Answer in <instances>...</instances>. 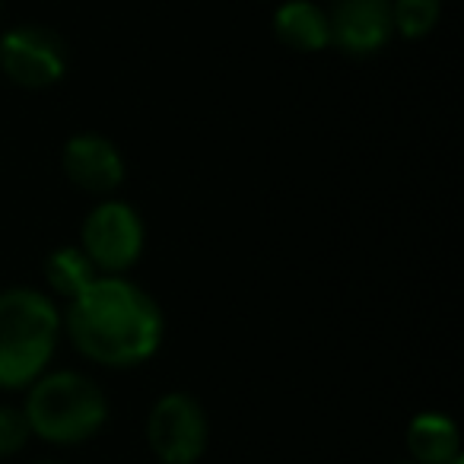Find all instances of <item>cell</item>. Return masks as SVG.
I'll list each match as a JSON object with an SVG mask.
<instances>
[{"mask_svg": "<svg viewBox=\"0 0 464 464\" xmlns=\"http://www.w3.org/2000/svg\"><path fill=\"white\" fill-rule=\"evenodd\" d=\"M61 169H64L67 181L77 185L80 191L102 194V198L118 191L124 175H128L118 143L109 140L105 134H96V130H80L64 143Z\"/></svg>", "mask_w": 464, "mask_h": 464, "instance_id": "8", "label": "cell"}, {"mask_svg": "<svg viewBox=\"0 0 464 464\" xmlns=\"http://www.w3.org/2000/svg\"><path fill=\"white\" fill-rule=\"evenodd\" d=\"M71 67L67 42L39 23H20L0 35V71L23 90H48L61 83Z\"/></svg>", "mask_w": 464, "mask_h": 464, "instance_id": "6", "label": "cell"}, {"mask_svg": "<svg viewBox=\"0 0 464 464\" xmlns=\"http://www.w3.org/2000/svg\"><path fill=\"white\" fill-rule=\"evenodd\" d=\"M33 439L23 407H0V458H14Z\"/></svg>", "mask_w": 464, "mask_h": 464, "instance_id": "13", "label": "cell"}, {"mask_svg": "<svg viewBox=\"0 0 464 464\" xmlns=\"http://www.w3.org/2000/svg\"><path fill=\"white\" fill-rule=\"evenodd\" d=\"M96 277L99 271L92 267V261L86 258L80 246H61L45 258V284L52 290V296L64 299V303H71L83 290H90Z\"/></svg>", "mask_w": 464, "mask_h": 464, "instance_id": "11", "label": "cell"}, {"mask_svg": "<svg viewBox=\"0 0 464 464\" xmlns=\"http://www.w3.org/2000/svg\"><path fill=\"white\" fill-rule=\"evenodd\" d=\"M61 312L33 286L0 290V392H23L48 372L61 341Z\"/></svg>", "mask_w": 464, "mask_h": 464, "instance_id": "2", "label": "cell"}, {"mask_svg": "<svg viewBox=\"0 0 464 464\" xmlns=\"http://www.w3.org/2000/svg\"><path fill=\"white\" fill-rule=\"evenodd\" d=\"M274 35L280 45L299 54H318L331 48L328 14L312 0H284L274 14Z\"/></svg>", "mask_w": 464, "mask_h": 464, "instance_id": "9", "label": "cell"}, {"mask_svg": "<svg viewBox=\"0 0 464 464\" xmlns=\"http://www.w3.org/2000/svg\"><path fill=\"white\" fill-rule=\"evenodd\" d=\"M328 14L331 45L350 58H372L394 39L392 0H334Z\"/></svg>", "mask_w": 464, "mask_h": 464, "instance_id": "7", "label": "cell"}, {"mask_svg": "<svg viewBox=\"0 0 464 464\" xmlns=\"http://www.w3.org/2000/svg\"><path fill=\"white\" fill-rule=\"evenodd\" d=\"M449 464H464V455H458L455 461H449Z\"/></svg>", "mask_w": 464, "mask_h": 464, "instance_id": "14", "label": "cell"}, {"mask_svg": "<svg viewBox=\"0 0 464 464\" xmlns=\"http://www.w3.org/2000/svg\"><path fill=\"white\" fill-rule=\"evenodd\" d=\"M407 455L413 464H449L461 455V432L442 411H423L407 423Z\"/></svg>", "mask_w": 464, "mask_h": 464, "instance_id": "10", "label": "cell"}, {"mask_svg": "<svg viewBox=\"0 0 464 464\" xmlns=\"http://www.w3.org/2000/svg\"><path fill=\"white\" fill-rule=\"evenodd\" d=\"M0 7H4V0H0Z\"/></svg>", "mask_w": 464, "mask_h": 464, "instance_id": "17", "label": "cell"}, {"mask_svg": "<svg viewBox=\"0 0 464 464\" xmlns=\"http://www.w3.org/2000/svg\"><path fill=\"white\" fill-rule=\"evenodd\" d=\"M29 432L58 449L96 439L109 423V398L102 385L77 369H52L26 388Z\"/></svg>", "mask_w": 464, "mask_h": 464, "instance_id": "3", "label": "cell"}, {"mask_svg": "<svg viewBox=\"0 0 464 464\" xmlns=\"http://www.w3.org/2000/svg\"><path fill=\"white\" fill-rule=\"evenodd\" d=\"M80 356L105 369L150 362L166 337V315L143 286L128 277H96L90 290L67 303L61 315Z\"/></svg>", "mask_w": 464, "mask_h": 464, "instance_id": "1", "label": "cell"}, {"mask_svg": "<svg viewBox=\"0 0 464 464\" xmlns=\"http://www.w3.org/2000/svg\"><path fill=\"white\" fill-rule=\"evenodd\" d=\"M394 35L423 39L442 20V0H392Z\"/></svg>", "mask_w": 464, "mask_h": 464, "instance_id": "12", "label": "cell"}, {"mask_svg": "<svg viewBox=\"0 0 464 464\" xmlns=\"http://www.w3.org/2000/svg\"><path fill=\"white\" fill-rule=\"evenodd\" d=\"M394 464H413V461H411V458H407V461H394Z\"/></svg>", "mask_w": 464, "mask_h": 464, "instance_id": "16", "label": "cell"}, {"mask_svg": "<svg viewBox=\"0 0 464 464\" xmlns=\"http://www.w3.org/2000/svg\"><path fill=\"white\" fill-rule=\"evenodd\" d=\"M147 246L140 213L124 200H99L80 226V248L99 277H124Z\"/></svg>", "mask_w": 464, "mask_h": 464, "instance_id": "4", "label": "cell"}, {"mask_svg": "<svg viewBox=\"0 0 464 464\" xmlns=\"http://www.w3.org/2000/svg\"><path fill=\"white\" fill-rule=\"evenodd\" d=\"M35 464H61V461H35Z\"/></svg>", "mask_w": 464, "mask_h": 464, "instance_id": "15", "label": "cell"}, {"mask_svg": "<svg viewBox=\"0 0 464 464\" xmlns=\"http://www.w3.org/2000/svg\"><path fill=\"white\" fill-rule=\"evenodd\" d=\"M147 445L160 464H198L210 445V420L194 394L169 392L147 413Z\"/></svg>", "mask_w": 464, "mask_h": 464, "instance_id": "5", "label": "cell"}]
</instances>
